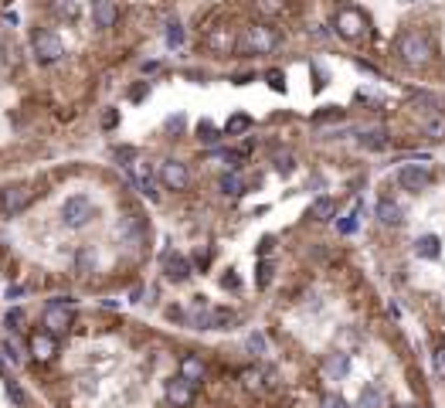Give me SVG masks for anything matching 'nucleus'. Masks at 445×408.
Returning a JSON list of instances; mask_svg holds the SVG:
<instances>
[{"mask_svg":"<svg viewBox=\"0 0 445 408\" xmlns=\"http://www.w3.org/2000/svg\"><path fill=\"white\" fill-rule=\"evenodd\" d=\"M333 31L340 34L343 41H361L367 31V17L357 7H340L337 17H333Z\"/></svg>","mask_w":445,"mask_h":408,"instance_id":"nucleus-7","label":"nucleus"},{"mask_svg":"<svg viewBox=\"0 0 445 408\" xmlns=\"http://www.w3.org/2000/svg\"><path fill=\"white\" fill-rule=\"evenodd\" d=\"M259 10L262 14H279L282 10V0H259Z\"/></svg>","mask_w":445,"mask_h":408,"instance_id":"nucleus-29","label":"nucleus"},{"mask_svg":"<svg viewBox=\"0 0 445 408\" xmlns=\"http://www.w3.org/2000/svg\"><path fill=\"white\" fill-rule=\"evenodd\" d=\"M21 296H24L21 286H10V289H7V300H21Z\"/></svg>","mask_w":445,"mask_h":408,"instance_id":"nucleus-32","label":"nucleus"},{"mask_svg":"<svg viewBox=\"0 0 445 408\" xmlns=\"http://www.w3.org/2000/svg\"><path fill=\"white\" fill-rule=\"evenodd\" d=\"M276 45H279V38L269 24H248L235 41L238 54H269Z\"/></svg>","mask_w":445,"mask_h":408,"instance_id":"nucleus-2","label":"nucleus"},{"mask_svg":"<svg viewBox=\"0 0 445 408\" xmlns=\"http://www.w3.org/2000/svg\"><path fill=\"white\" fill-rule=\"evenodd\" d=\"M52 7L61 21H75V17H79V3H75V0H52Z\"/></svg>","mask_w":445,"mask_h":408,"instance_id":"nucleus-20","label":"nucleus"},{"mask_svg":"<svg viewBox=\"0 0 445 408\" xmlns=\"http://www.w3.org/2000/svg\"><path fill=\"white\" fill-rule=\"evenodd\" d=\"M183 126H187V116H181V112H177V116H170V119L163 123V129H167V133H181Z\"/></svg>","mask_w":445,"mask_h":408,"instance_id":"nucleus-27","label":"nucleus"},{"mask_svg":"<svg viewBox=\"0 0 445 408\" xmlns=\"http://www.w3.org/2000/svg\"><path fill=\"white\" fill-rule=\"evenodd\" d=\"M394 58L401 68L408 72H425L432 61H435V41L425 34V31H405L398 34L394 41Z\"/></svg>","mask_w":445,"mask_h":408,"instance_id":"nucleus-1","label":"nucleus"},{"mask_svg":"<svg viewBox=\"0 0 445 408\" xmlns=\"http://www.w3.org/2000/svg\"><path fill=\"white\" fill-rule=\"evenodd\" d=\"M96 201L89 198V194H72V198H65L61 204V225L65 228H85L92 218H96Z\"/></svg>","mask_w":445,"mask_h":408,"instance_id":"nucleus-3","label":"nucleus"},{"mask_svg":"<svg viewBox=\"0 0 445 408\" xmlns=\"http://www.w3.org/2000/svg\"><path fill=\"white\" fill-rule=\"evenodd\" d=\"M27 354L34 357V360H41V364L54 360V354H58V337L48 333V330L31 333V340H27Z\"/></svg>","mask_w":445,"mask_h":408,"instance_id":"nucleus-10","label":"nucleus"},{"mask_svg":"<svg viewBox=\"0 0 445 408\" xmlns=\"http://www.w3.org/2000/svg\"><path fill=\"white\" fill-rule=\"evenodd\" d=\"M3 323H7V330H10V333H17V330H21V323H24V309H17V306H14V309H7Z\"/></svg>","mask_w":445,"mask_h":408,"instance_id":"nucleus-24","label":"nucleus"},{"mask_svg":"<svg viewBox=\"0 0 445 408\" xmlns=\"http://www.w3.org/2000/svg\"><path fill=\"white\" fill-rule=\"evenodd\" d=\"M27 204H31V194H27V187H21V184L0 191V207H3V214H21Z\"/></svg>","mask_w":445,"mask_h":408,"instance_id":"nucleus-12","label":"nucleus"},{"mask_svg":"<svg viewBox=\"0 0 445 408\" xmlns=\"http://www.w3.org/2000/svg\"><path fill=\"white\" fill-rule=\"evenodd\" d=\"M408 3H415V0H408Z\"/></svg>","mask_w":445,"mask_h":408,"instance_id":"nucleus-33","label":"nucleus"},{"mask_svg":"<svg viewBox=\"0 0 445 408\" xmlns=\"http://www.w3.org/2000/svg\"><path fill=\"white\" fill-rule=\"evenodd\" d=\"M177 371H181L187 381H194V384H201L204 378H208V364H204L197 354H183L181 360H177Z\"/></svg>","mask_w":445,"mask_h":408,"instance_id":"nucleus-14","label":"nucleus"},{"mask_svg":"<svg viewBox=\"0 0 445 408\" xmlns=\"http://www.w3.org/2000/svg\"><path fill=\"white\" fill-rule=\"evenodd\" d=\"M7 395H10L14 405H24V391L17 388V381H7Z\"/></svg>","mask_w":445,"mask_h":408,"instance_id":"nucleus-28","label":"nucleus"},{"mask_svg":"<svg viewBox=\"0 0 445 408\" xmlns=\"http://www.w3.org/2000/svg\"><path fill=\"white\" fill-rule=\"evenodd\" d=\"M259 276H255V286L259 289H269V282H272V276H276V265L269 262V258H259V269H255Z\"/></svg>","mask_w":445,"mask_h":408,"instance_id":"nucleus-22","label":"nucleus"},{"mask_svg":"<svg viewBox=\"0 0 445 408\" xmlns=\"http://www.w3.org/2000/svg\"><path fill=\"white\" fill-rule=\"evenodd\" d=\"M265 82H269L276 92H286V75H282L279 68H269V72H265Z\"/></svg>","mask_w":445,"mask_h":408,"instance_id":"nucleus-26","label":"nucleus"},{"mask_svg":"<svg viewBox=\"0 0 445 408\" xmlns=\"http://www.w3.org/2000/svg\"><path fill=\"white\" fill-rule=\"evenodd\" d=\"M103 126H105V129H116V126H119V112H116V109H105V112H103Z\"/></svg>","mask_w":445,"mask_h":408,"instance_id":"nucleus-30","label":"nucleus"},{"mask_svg":"<svg viewBox=\"0 0 445 408\" xmlns=\"http://www.w3.org/2000/svg\"><path fill=\"white\" fill-rule=\"evenodd\" d=\"M167 45H170V48H181L183 45V27L177 24V21L167 24Z\"/></svg>","mask_w":445,"mask_h":408,"instance_id":"nucleus-25","label":"nucleus"},{"mask_svg":"<svg viewBox=\"0 0 445 408\" xmlns=\"http://www.w3.org/2000/svg\"><path fill=\"white\" fill-rule=\"evenodd\" d=\"M31 51H34V58H38L41 65H54V61L65 54V45H61V38L54 34L52 27H38V31L31 34Z\"/></svg>","mask_w":445,"mask_h":408,"instance_id":"nucleus-4","label":"nucleus"},{"mask_svg":"<svg viewBox=\"0 0 445 408\" xmlns=\"http://www.w3.org/2000/svg\"><path fill=\"white\" fill-rule=\"evenodd\" d=\"M116 21H119V7H116V0H92V24L99 27V31L116 27Z\"/></svg>","mask_w":445,"mask_h":408,"instance_id":"nucleus-13","label":"nucleus"},{"mask_svg":"<svg viewBox=\"0 0 445 408\" xmlns=\"http://www.w3.org/2000/svg\"><path fill=\"white\" fill-rule=\"evenodd\" d=\"M157 177L167 191H187L190 187V170H187V163H181V160H163L157 167Z\"/></svg>","mask_w":445,"mask_h":408,"instance_id":"nucleus-8","label":"nucleus"},{"mask_svg":"<svg viewBox=\"0 0 445 408\" xmlns=\"http://www.w3.org/2000/svg\"><path fill=\"white\" fill-rule=\"evenodd\" d=\"M252 126H255V119H252V116H245V112H235V116L225 123V136H241V133H248Z\"/></svg>","mask_w":445,"mask_h":408,"instance_id":"nucleus-18","label":"nucleus"},{"mask_svg":"<svg viewBox=\"0 0 445 408\" xmlns=\"http://www.w3.org/2000/svg\"><path fill=\"white\" fill-rule=\"evenodd\" d=\"M45 330L54 333V337H61V333L72 330V323H75V309L68 303V296H61V300H54V303L45 306Z\"/></svg>","mask_w":445,"mask_h":408,"instance_id":"nucleus-5","label":"nucleus"},{"mask_svg":"<svg viewBox=\"0 0 445 408\" xmlns=\"http://www.w3.org/2000/svg\"><path fill=\"white\" fill-rule=\"evenodd\" d=\"M160 272H163L167 282H187L190 272H194V265H190V258L181 252H163L160 255Z\"/></svg>","mask_w":445,"mask_h":408,"instance_id":"nucleus-9","label":"nucleus"},{"mask_svg":"<svg viewBox=\"0 0 445 408\" xmlns=\"http://www.w3.org/2000/svg\"><path fill=\"white\" fill-rule=\"evenodd\" d=\"M197 140H201V143H218V140H221V129L214 126L211 119H201V123H197Z\"/></svg>","mask_w":445,"mask_h":408,"instance_id":"nucleus-21","label":"nucleus"},{"mask_svg":"<svg viewBox=\"0 0 445 408\" xmlns=\"http://www.w3.org/2000/svg\"><path fill=\"white\" fill-rule=\"evenodd\" d=\"M245 351L252 357H265L269 354V340H265V333H259V330H252L248 337H245Z\"/></svg>","mask_w":445,"mask_h":408,"instance_id":"nucleus-19","label":"nucleus"},{"mask_svg":"<svg viewBox=\"0 0 445 408\" xmlns=\"http://www.w3.org/2000/svg\"><path fill=\"white\" fill-rule=\"evenodd\" d=\"M163 398H167L170 408H190L194 398H197V384L187 381L181 371H177V374H170V378L163 381Z\"/></svg>","mask_w":445,"mask_h":408,"instance_id":"nucleus-6","label":"nucleus"},{"mask_svg":"<svg viewBox=\"0 0 445 408\" xmlns=\"http://www.w3.org/2000/svg\"><path fill=\"white\" fill-rule=\"evenodd\" d=\"M133 184L143 191V198H150V201H157V187H160V177L153 174V167L146 163V160H139V163H133Z\"/></svg>","mask_w":445,"mask_h":408,"instance_id":"nucleus-11","label":"nucleus"},{"mask_svg":"<svg viewBox=\"0 0 445 408\" xmlns=\"http://www.w3.org/2000/svg\"><path fill=\"white\" fill-rule=\"evenodd\" d=\"M218 191H221L225 198H238V194H245V177H241L238 170H225V174L218 177Z\"/></svg>","mask_w":445,"mask_h":408,"instance_id":"nucleus-16","label":"nucleus"},{"mask_svg":"<svg viewBox=\"0 0 445 408\" xmlns=\"http://www.w3.org/2000/svg\"><path fill=\"white\" fill-rule=\"evenodd\" d=\"M306 218H310V221H319V225H323V221H333V218H337V201H333L330 194H319V198L310 204Z\"/></svg>","mask_w":445,"mask_h":408,"instance_id":"nucleus-15","label":"nucleus"},{"mask_svg":"<svg viewBox=\"0 0 445 408\" xmlns=\"http://www.w3.org/2000/svg\"><path fill=\"white\" fill-rule=\"evenodd\" d=\"M0 351L7 354V360H10V364H21V360H24V357H27L24 344H21V340H17L14 333H7V337H3V344H0Z\"/></svg>","mask_w":445,"mask_h":408,"instance_id":"nucleus-17","label":"nucleus"},{"mask_svg":"<svg viewBox=\"0 0 445 408\" xmlns=\"http://www.w3.org/2000/svg\"><path fill=\"white\" fill-rule=\"evenodd\" d=\"M75 269H79V272H92V269H96V252H92V249H82V252L75 255Z\"/></svg>","mask_w":445,"mask_h":408,"instance_id":"nucleus-23","label":"nucleus"},{"mask_svg":"<svg viewBox=\"0 0 445 408\" xmlns=\"http://www.w3.org/2000/svg\"><path fill=\"white\" fill-rule=\"evenodd\" d=\"M146 92H150V89H146V85H136V89H130V99H143V96H146Z\"/></svg>","mask_w":445,"mask_h":408,"instance_id":"nucleus-31","label":"nucleus"}]
</instances>
